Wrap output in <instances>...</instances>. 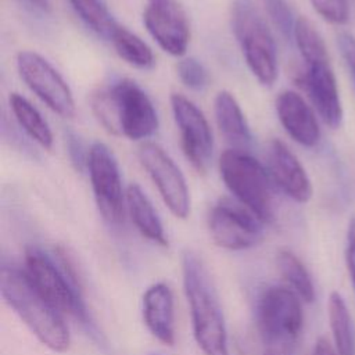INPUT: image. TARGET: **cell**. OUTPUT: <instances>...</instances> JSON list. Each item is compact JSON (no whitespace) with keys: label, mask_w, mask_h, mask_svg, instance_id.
<instances>
[{"label":"cell","mask_w":355,"mask_h":355,"mask_svg":"<svg viewBox=\"0 0 355 355\" xmlns=\"http://www.w3.org/2000/svg\"><path fill=\"white\" fill-rule=\"evenodd\" d=\"M208 230L216 245L241 251L263 237V222L237 200L220 198L208 214Z\"/></svg>","instance_id":"cell-10"},{"label":"cell","mask_w":355,"mask_h":355,"mask_svg":"<svg viewBox=\"0 0 355 355\" xmlns=\"http://www.w3.org/2000/svg\"><path fill=\"white\" fill-rule=\"evenodd\" d=\"M327 313L337 355H355L354 323L347 304L338 291L330 293Z\"/></svg>","instance_id":"cell-21"},{"label":"cell","mask_w":355,"mask_h":355,"mask_svg":"<svg viewBox=\"0 0 355 355\" xmlns=\"http://www.w3.org/2000/svg\"><path fill=\"white\" fill-rule=\"evenodd\" d=\"M219 173L234 200L255 214L263 223L273 218V182L250 153L229 148L219 157Z\"/></svg>","instance_id":"cell-5"},{"label":"cell","mask_w":355,"mask_h":355,"mask_svg":"<svg viewBox=\"0 0 355 355\" xmlns=\"http://www.w3.org/2000/svg\"><path fill=\"white\" fill-rule=\"evenodd\" d=\"M24 270L42 295L62 315H72L82 323L90 324L79 280L64 251H58L54 258L42 248L31 245L25 251Z\"/></svg>","instance_id":"cell-4"},{"label":"cell","mask_w":355,"mask_h":355,"mask_svg":"<svg viewBox=\"0 0 355 355\" xmlns=\"http://www.w3.org/2000/svg\"><path fill=\"white\" fill-rule=\"evenodd\" d=\"M87 171L98 212L108 223H121L125 215L126 193H123L118 161L107 144L94 141L89 147Z\"/></svg>","instance_id":"cell-9"},{"label":"cell","mask_w":355,"mask_h":355,"mask_svg":"<svg viewBox=\"0 0 355 355\" xmlns=\"http://www.w3.org/2000/svg\"><path fill=\"white\" fill-rule=\"evenodd\" d=\"M257 319L261 334L268 344L291 345L298 338L304 324L300 297L284 286L268 287L259 297Z\"/></svg>","instance_id":"cell-7"},{"label":"cell","mask_w":355,"mask_h":355,"mask_svg":"<svg viewBox=\"0 0 355 355\" xmlns=\"http://www.w3.org/2000/svg\"><path fill=\"white\" fill-rule=\"evenodd\" d=\"M143 320L148 331L162 344H175L173 295L168 284L154 283L143 294Z\"/></svg>","instance_id":"cell-17"},{"label":"cell","mask_w":355,"mask_h":355,"mask_svg":"<svg viewBox=\"0 0 355 355\" xmlns=\"http://www.w3.org/2000/svg\"><path fill=\"white\" fill-rule=\"evenodd\" d=\"M293 37L305 65L330 61L322 35L306 17L297 18Z\"/></svg>","instance_id":"cell-25"},{"label":"cell","mask_w":355,"mask_h":355,"mask_svg":"<svg viewBox=\"0 0 355 355\" xmlns=\"http://www.w3.org/2000/svg\"><path fill=\"white\" fill-rule=\"evenodd\" d=\"M214 115L220 135L232 148L247 151L252 141V135L245 115L233 93L229 90L218 92L214 98Z\"/></svg>","instance_id":"cell-18"},{"label":"cell","mask_w":355,"mask_h":355,"mask_svg":"<svg viewBox=\"0 0 355 355\" xmlns=\"http://www.w3.org/2000/svg\"><path fill=\"white\" fill-rule=\"evenodd\" d=\"M338 47L347 65L351 69L355 82V37L348 33H341L338 36Z\"/></svg>","instance_id":"cell-31"},{"label":"cell","mask_w":355,"mask_h":355,"mask_svg":"<svg viewBox=\"0 0 355 355\" xmlns=\"http://www.w3.org/2000/svg\"><path fill=\"white\" fill-rule=\"evenodd\" d=\"M266 355H270V354H266Z\"/></svg>","instance_id":"cell-35"},{"label":"cell","mask_w":355,"mask_h":355,"mask_svg":"<svg viewBox=\"0 0 355 355\" xmlns=\"http://www.w3.org/2000/svg\"><path fill=\"white\" fill-rule=\"evenodd\" d=\"M15 61L21 79L43 104L62 118L75 115L76 105L69 85L43 55L22 50Z\"/></svg>","instance_id":"cell-8"},{"label":"cell","mask_w":355,"mask_h":355,"mask_svg":"<svg viewBox=\"0 0 355 355\" xmlns=\"http://www.w3.org/2000/svg\"><path fill=\"white\" fill-rule=\"evenodd\" d=\"M10 108L24 132L44 150H50L54 143L50 125L40 111L19 93L10 94Z\"/></svg>","instance_id":"cell-20"},{"label":"cell","mask_w":355,"mask_h":355,"mask_svg":"<svg viewBox=\"0 0 355 355\" xmlns=\"http://www.w3.org/2000/svg\"><path fill=\"white\" fill-rule=\"evenodd\" d=\"M266 14L270 18L276 29L286 37L291 39L297 18H294L293 10L287 0H262Z\"/></svg>","instance_id":"cell-27"},{"label":"cell","mask_w":355,"mask_h":355,"mask_svg":"<svg viewBox=\"0 0 355 355\" xmlns=\"http://www.w3.org/2000/svg\"><path fill=\"white\" fill-rule=\"evenodd\" d=\"M277 118L288 136L304 147H315L320 140L318 119L301 94L283 90L275 101Z\"/></svg>","instance_id":"cell-16"},{"label":"cell","mask_w":355,"mask_h":355,"mask_svg":"<svg viewBox=\"0 0 355 355\" xmlns=\"http://www.w3.org/2000/svg\"><path fill=\"white\" fill-rule=\"evenodd\" d=\"M115 53L126 64L139 69H151L155 64V57L151 47L135 32L119 25L110 39Z\"/></svg>","instance_id":"cell-22"},{"label":"cell","mask_w":355,"mask_h":355,"mask_svg":"<svg viewBox=\"0 0 355 355\" xmlns=\"http://www.w3.org/2000/svg\"><path fill=\"white\" fill-rule=\"evenodd\" d=\"M126 209L143 237L158 245H168V239L158 212L143 189L136 183L129 184L126 189Z\"/></svg>","instance_id":"cell-19"},{"label":"cell","mask_w":355,"mask_h":355,"mask_svg":"<svg viewBox=\"0 0 355 355\" xmlns=\"http://www.w3.org/2000/svg\"><path fill=\"white\" fill-rule=\"evenodd\" d=\"M266 171L280 191L297 202H308L312 197V183L297 155L290 147L272 139L266 151Z\"/></svg>","instance_id":"cell-14"},{"label":"cell","mask_w":355,"mask_h":355,"mask_svg":"<svg viewBox=\"0 0 355 355\" xmlns=\"http://www.w3.org/2000/svg\"><path fill=\"white\" fill-rule=\"evenodd\" d=\"M92 110L104 129L130 140H144L158 129V114L139 83L133 79H121L111 87L96 92L92 97Z\"/></svg>","instance_id":"cell-3"},{"label":"cell","mask_w":355,"mask_h":355,"mask_svg":"<svg viewBox=\"0 0 355 355\" xmlns=\"http://www.w3.org/2000/svg\"><path fill=\"white\" fill-rule=\"evenodd\" d=\"M345 262H347V268L355 290V218H352L348 223L347 243H345Z\"/></svg>","instance_id":"cell-30"},{"label":"cell","mask_w":355,"mask_h":355,"mask_svg":"<svg viewBox=\"0 0 355 355\" xmlns=\"http://www.w3.org/2000/svg\"><path fill=\"white\" fill-rule=\"evenodd\" d=\"M178 76L180 82L196 92L204 90L209 83V75L207 68L194 57H186L176 65Z\"/></svg>","instance_id":"cell-26"},{"label":"cell","mask_w":355,"mask_h":355,"mask_svg":"<svg viewBox=\"0 0 355 355\" xmlns=\"http://www.w3.org/2000/svg\"><path fill=\"white\" fill-rule=\"evenodd\" d=\"M313 10L327 22L343 25L349 18L348 0H309Z\"/></svg>","instance_id":"cell-28"},{"label":"cell","mask_w":355,"mask_h":355,"mask_svg":"<svg viewBox=\"0 0 355 355\" xmlns=\"http://www.w3.org/2000/svg\"><path fill=\"white\" fill-rule=\"evenodd\" d=\"M0 293L6 304L44 347L54 352H65L69 348L71 337L62 313L42 295L25 270L3 265Z\"/></svg>","instance_id":"cell-1"},{"label":"cell","mask_w":355,"mask_h":355,"mask_svg":"<svg viewBox=\"0 0 355 355\" xmlns=\"http://www.w3.org/2000/svg\"><path fill=\"white\" fill-rule=\"evenodd\" d=\"M312 355H337V352L327 338L319 337L313 345Z\"/></svg>","instance_id":"cell-32"},{"label":"cell","mask_w":355,"mask_h":355,"mask_svg":"<svg viewBox=\"0 0 355 355\" xmlns=\"http://www.w3.org/2000/svg\"><path fill=\"white\" fill-rule=\"evenodd\" d=\"M28 4L32 7L43 11V12H50L51 11V3L50 0H25Z\"/></svg>","instance_id":"cell-33"},{"label":"cell","mask_w":355,"mask_h":355,"mask_svg":"<svg viewBox=\"0 0 355 355\" xmlns=\"http://www.w3.org/2000/svg\"><path fill=\"white\" fill-rule=\"evenodd\" d=\"M143 24L165 53L182 57L187 51L190 24L178 0H147Z\"/></svg>","instance_id":"cell-13"},{"label":"cell","mask_w":355,"mask_h":355,"mask_svg":"<svg viewBox=\"0 0 355 355\" xmlns=\"http://www.w3.org/2000/svg\"><path fill=\"white\" fill-rule=\"evenodd\" d=\"M182 275L197 345L204 355H230L222 306L211 276L197 254L183 252Z\"/></svg>","instance_id":"cell-2"},{"label":"cell","mask_w":355,"mask_h":355,"mask_svg":"<svg viewBox=\"0 0 355 355\" xmlns=\"http://www.w3.org/2000/svg\"><path fill=\"white\" fill-rule=\"evenodd\" d=\"M171 108L186 159L198 173H207L214 154V136L202 111L186 96L172 93Z\"/></svg>","instance_id":"cell-12"},{"label":"cell","mask_w":355,"mask_h":355,"mask_svg":"<svg viewBox=\"0 0 355 355\" xmlns=\"http://www.w3.org/2000/svg\"><path fill=\"white\" fill-rule=\"evenodd\" d=\"M276 262L280 275L291 286V290L302 301L312 302L315 300V287L306 268L298 259V257L290 250H280L277 252Z\"/></svg>","instance_id":"cell-24"},{"label":"cell","mask_w":355,"mask_h":355,"mask_svg":"<svg viewBox=\"0 0 355 355\" xmlns=\"http://www.w3.org/2000/svg\"><path fill=\"white\" fill-rule=\"evenodd\" d=\"M297 83L305 90L322 121L331 129H337L343 121V105L330 61L305 65Z\"/></svg>","instance_id":"cell-15"},{"label":"cell","mask_w":355,"mask_h":355,"mask_svg":"<svg viewBox=\"0 0 355 355\" xmlns=\"http://www.w3.org/2000/svg\"><path fill=\"white\" fill-rule=\"evenodd\" d=\"M150 355H164V354H150Z\"/></svg>","instance_id":"cell-34"},{"label":"cell","mask_w":355,"mask_h":355,"mask_svg":"<svg viewBox=\"0 0 355 355\" xmlns=\"http://www.w3.org/2000/svg\"><path fill=\"white\" fill-rule=\"evenodd\" d=\"M230 21L248 69L261 85L272 86L279 75L277 51L265 19L251 0H234Z\"/></svg>","instance_id":"cell-6"},{"label":"cell","mask_w":355,"mask_h":355,"mask_svg":"<svg viewBox=\"0 0 355 355\" xmlns=\"http://www.w3.org/2000/svg\"><path fill=\"white\" fill-rule=\"evenodd\" d=\"M69 4L80 21L104 40L110 42L115 29L121 25L104 0H69Z\"/></svg>","instance_id":"cell-23"},{"label":"cell","mask_w":355,"mask_h":355,"mask_svg":"<svg viewBox=\"0 0 355 355\" xmlns=\"http://www.w3.org/2000/svg\"><path fill=\"white\" fill-rule=\"evenodd\" d=\"M137 157L172 215L186 219L190 214V193L176 162L161 146L153 141L143 143Z\"/></svg>","instance_id":"cell-11"},{"label":"cell","mask_w":355,"mask_h":355,"mask_svg":"<svg viewBox=\"0 0 355 355\" xmlns=\"http://www.w3.org/2000/svg\"><path fill=\"white\" fill-rule=\"evenodd\" d=\"M65 144L71 165L75 168L76 172L82 173L85 169H87L89 148L85 147L82 139L71 129L65 132Z\"/></svg>","instance_id":"cell-29"}]
</instances>
